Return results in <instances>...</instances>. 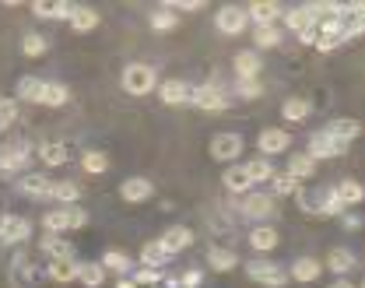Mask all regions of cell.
Instances as JSON below:
<instances>
[{
	"label": "cell",
	"mask_w": 365,
	"mask_h": 288,
	"mask_svg": "<svg viewBox=\"0 0 365 288\" xmlns=\"http://www.w3.org/2000/svg\"><path fill=\"white\" fill-rule=\"evenodd\" d=\"M29 144H4L0 148V173H18L29 165Z\"/></svg>",
	"instance_id": "13"
},
{
	"label": "cell",
	"mask_w": 365,
	"mask_h": 288,
	"mask_svg": "<svg viewBox=\"0 0 365 288\" xmlns=\"http://www.w3.org/2000/svg\"><path fill=\"white\" fill-rule=\"evenodd\" d=\"M130 282L137 288H151V285H162V271H155V267H140L130 274Z\"/></svg>",
	"instance_id": "45"
},
{
	"label": "cell",
	"mask_w": 365,
	"mask_h": 288,
	"mask_svg": "<svg viewBox=\"0 0 365 288\" xmlns=\"http://www.w3.org/2000/svg\"><path fill=\"white\" fill-rule=\"evenodd\" d=\"M43 85L46 81L32 78V74L21 78V81H18V98H25V102H39V98H43Z\"/></svg>",
	"instance_id": "40"
},
{
	"label": "cell",
	"mask_w": 365,
	"mask_h": 288,
	"mask_svg": "<svg viewBox=\"0 0 365 288\" xmlns=\"http://www.w3.org/2000/svg\"><path fill=\"white\" fill-rule=\"evenodd\" d=\"M190 92H193V85L182 81V78H173V81H162V85H158V96H162L165 106H186V102H190Z\"/></svg>",
	"instance_id": "15"
},
{
	"label": "cell",
	"mask_w": 365,
	"mask_h": 288,
	"mask_svg": "<svg viewBox=\"0 0 365 288\" xmlns=\"http://www.w3.org/2000/svg\"><path fill=\"white\" fill-rule=\"evenodd\" d=\"M78 282H81V285H88V288H102V282H106V267H102L98 260H95V264L85 260V264L78 267Z\"/></svg>",
	"instance_id": "38"
},
{
	"label": "cell",
	"mask_w": 365,
	"mask_h": 288,
	"mask_svg": "<svg viewBox=\"0 0 365 288\" xmlns=\"http://www.w3.org/2000/svg\"><path fill=\"white\" fill-rule=\"evenodd\" d=\"M71 29H74V32H91V29H98V11H95V7H81V4H74Z\"/></svg>",
	"instance_id": "32"
},
{
	"label": "cell",
	"mask_w": 365,
	"mask_h": 288,
	"mask_svg": "<svg viewBox=\"0 0 365 288\" xmlns=\"http://www.w3.org/2000/svg\"><path fill=\"white\" fill-rule=\"evenodd\" d=\"M239 211H242L246 218H253V222H267V218L277 215L271 193H257V190H250L242 200H239Z\"/></svg>",
	"instance_id": "4"
},
{
	"label": "cell",
	"mask_w": 365,
	"mask_h": 288,
	"mask_svg": "<svg viewBox=\"0 0 365 288\" xmlns=\"http://www.w3.org/2000/svg\"><path fill=\"white\" fill-rule=\"evenodd\" d=\"M81 169H85V173H91V176H102V173L109 169L106 151H95V148H91V151H85V155H81Z\"/></svg>",
	"instance_id": "39"
},
{
	"label": "cell",
	"mask_w": 365,
	"mask_h": 288,
	"mask_svg": "<svg viewBox=\"0 0 365 288\" xmlns=\"http://www.w3.org/2000/svg\"><path fill=\"white\" fill-rule=\"evenodd\" d=\"M257 148H260V158H274V155H281V151L292 148V134L281 130V127H267V130L257 138Z\"/></svg>",
	"instance_id": "8"
},
{
	"label": "cell",
	"mask_w": 365,
	"mask_h": 288,
	"mask_svg": "<svg viewBox=\"0 0 365 288\" xmlns=\"http://www.w3.org/2000/svg\"><path fill=\"white\" fill-rule=\"evenodd\" d=\"M29 236H32V222L29 218H21V215H7L4 218V229H0V242L4 246H18Z\"/></svg>",
	"instance_id": "10"
},
{
	"label": "cell",
	"mask_w": 365,
	"mask_h": 288,
	"mask_svg": "<svg viewBox=\"0 0 365 288\" xmlns=\"http://www.w3.org/2000/svg\"><path fill=\"white\" fill-rule=\"evenodd\" d=\"M319 271H323V264H319L317 257H299V260L292 264L288 278H295V282L309 285V282H317V278H319Z\"/></svg>",
	"instance_id": "23"
},
{
	"label": "cell",
	"mask_w": 365,
	"mask_h": 288,
	"mask_svg": "<svg viewBox=\"0 0 365 288\" xmlns=\"http://www.w3.org/2000/svg\"><path fill=\"white\" fill-rule=\"evenodd\" d=\"M323 130H327L334 141H341V144H351V141H359V138H362V123H359V120H351V116L334 120V123H327Z\"/></svg>",
	"instance_id": "18"
},
{
	"label": "cell",
	"mask_w": 365,
	"mask_h": 288,
	"mask_svg": "<svg viewBox=\"0 0 365 288\" xmlns=\"http://www.w3.org/2000/svg\"><path fill=\"white\" fill-rule=\"evenodd\" d=\"M4 218H7V215H0V229H4Z\"/></svg>",
	"instance_id": "55"
},
{
	"label": "cell",
	"mask_w": 365,
	"mask_h": 288,
	"mask_svg": "<svg viewBox=\"0 0 365 288\" xmlns=\"http://www.w3.org/2000/svg\"><path fill=\"white\" fill-rule=\"evenodd\" d=\"M158 242L176 257V253H182V250H190V246H193V229H186V225H173V229H169Z\"/></svg>",
	"instance_id": "21"
},
{
	"label": "cell",
	"mask_w": 365,
	"mask_h": 288,
	"mask_svg": "<svg viewBox=\"0 0 365 288\" xmlns=\"http://www.w3.org/2000/svg\"><path fill=\"white\" fill-rule=\"evenodd\" d=\"M246 25H250V18H246V7H239V4H225L215 14V29L222 36H239V32H246Z\"/></svg>",
	"instance_id": "5"
},
{
	"label": "cell",
	"mask_w": 365,
	"mask_h": 288,
	"mask_svg": "<svg viewBox=\"0 0 365 288\" xmlns=\"http://www.w3.org/2000/svg\"><path fill=\"white\" fill-rule=\"evenodd\" d=\"M281 43V29L277 25H260V29H253V49L260 53V49H274Z\"/></svg>",
	"instance_id": "36"
},
{
	"label": "cell",
	"mask_w": 365,
	"mask_h": 288,
	"mask_svg": "<svg viewBox=\"0 0 365 288\" xmlns=\"http://www.w3.org/2000/svg\"><path fill=\"white\" fill-rule=\"evenodd\" d=\"M190 106H197L204 113H222V109H228V96L218 85H197L190 92Z\"/></svg>",
	"instance_id": "6"
},
{
	"label": "cell",
	"mask_w": 365,
	"mask_h": 288,
	"mask_svg": "<svg viewBox=\"0 0 365 288\" xmlns=\"http://www.w3.org/2000/svg\"><path fill=\"white\" fill-rule=\"evenodd\" d=\"M330 288H355V285H351L348 278H337V282H334V285H330Z\"/></svg>",
	"instance_id": "54"
},
{
	"label": "cell",
	"mask_w": 365,
	"mask_h": 288,
	"mask_svg": "<svg viewBox=\"0 0 365 288\" xmlns=\"http://www.w3.org/2000/svg\"><path fill=\"white\" fill-rule=\"evenodd\" d=\"M78 260H49L46 264V278L49 282H56V285H71V282H78Z\"/></svg>",
	"instance_id": "20"
},
{
	"label": "cell",
	"mask_w": 365,
	"mask_h": 288,
	"mask_svg": "<svg viewBox=\"0 0 365 288\" xmlns=\"http://www.w3.org/2000/svg\"><path fill=\"white\" fill-rule=\"evenodd\" d=\"M116 288H137V285L130 282V274H127V278H120V282H116Z\"/></svg>",
	"instance_id": "53"
},
{
	"label": "cell",
	"mask_w": 365,
	"mask_h": 288,
	"mask_svg": "<svg viewBox=\"0 0 365 288\" xmlns=\"http://www.w3.org/2000/svg\"><path fill=\"white\" fill-rule=\"evenodd\" d=\"M225 190L239 193V197H246V193L253 190V183H250V176H246L242 165H232V169L225 173Z\"/></svg>",
	"instance_id": "35"
},
{
	"label": "cell",
	"mask_w": 365,
	"mask_h": 288,
	"mask_svg": "<svg viewBox=\"0 0 365 288\" xmlns=\"http://www.w3.org/2000/svg\"><path fill=\"white\" fill-rule=\"evenodd\" d=\"M207 264H211L215 271L228 274V271H235V267H239V257H235L232 250H225V246H211V250H207Z\"/></svg>",
	"instance_id": "29"
},
{
	"label": "cell",
	"mask_w": 365,
	"mask_h": 288,
	"mask_svg": "<svg viewBox=\"0 0 365 288\" xmlns=\"http://www.w3.org/2000/svg\"><path fill=\"white\" fill-rule=\"evenodd\" d=\"M334 197L341 200V207L348 211V207H355V204H362L365 200V190L359 180H341L337 187H334Z\"/></svg>",
	"instance_id": "24"
},
{
	"label": "cell",
	"mask_w": 365,
	"mask_h": 288,
	"mask_svg": "<svg viewBox=\"0 0 365 288\" xmlns=\"http://www.w3.org/2000/svg\"><path fill=\"white\" fill-rule=\"evenodd\" d=\"M242 169H246V176H250V183H253V187L274 176L271 158H250V162H242Z\"/></svg>",
	"instance_id": "33"
},
{
	"label": "cell",
	"mask_w": 365,
	"mask_h": 288,
	"mask_svg": "<svg viewBox=\"0 0 365 288\" xmlns=\"http://www.w3.org/2000/svg\"><path fill=\"white\" fill-rule=\"evenodd\" d=\"M235 96L239 98H260L264 96V85H260V81H235Z\"/></svg>",
	"instance_id": "47"
},
{
	"label": "cell",
	"mask_w": 365,
	"mask_h": 288,
	"mask_svg": "<svg viewBox=\"0 0 365 288\" xmlns=\"http://www.w3.org/2000/svg\"><path fill=\"white\" fill-rule=\"evenodd\" d=\"M173 260V253L162 246L158 240H151V242H144V250H140V264L144 267H155V271H162L165 264Z\"/></svg>",
	"instance_id": "25"
},
{
	"label": "cell",
	"mask_w": 365,
	"mask_h": 288,
	"mask_svg": "<svg viewBox=\"0 0 365 288\" xmlns=\"http://www.w3.org/2000/svg\"><path fill=\"white\" fill-rule=\"evenodd\" d=\"M299 39H302V43H306V46H313V43H317V29H313V32H302V36H299Z\"/></svg>",
	"instance_id": "52"
},
{
	"label": "cell",
	"mask_w": 365,
	"mask_h": 288,
	"mask_svg": "<svg viewBox=\"0 0 365 288\" xmlns=\"http://www.w3.org/2000/svg\"><path fill=\"white\" fill-rule=\"evenodd\" d=\"M246 274H250V282H257V285H264V288H284V282H288V274L281 271V264H271V260H250L246 264Z\"/></svg>",
	"instance_id": "3"
},
{
	"label": "cell",
	"mask_w": 365,
	"mask_h": 288,
	"mask_svg": "<svg viewBox=\"0 0 365 288\" xmlns=\"http://www.w3.org/2000/svg\"><path fill=\"white\" fill-rule=\"evenodd\" d=\"M151 193H155V187H151V180H144V176H130V180H123V187H120V197H123L127 204H144Z\"/></svg>",
	"instance_id": "19"
},
{
	"label": "cell",
	"mask_w": 365,
	"mask_h": 288,
	"mask_svg": "<svg viewBox=\"0 0 365 288\" xmlns=\"http://www.w3.org/2000/svg\"><path fill=\"white\" fill-rule=\"evenodd\" d=\"M71 102V92H67V85H60V81H46L43 85V98H39V106H49V109H60V106H67Z\"/></svg>",
	"instance_id": "30"
},
{
	"label": "cell",
	"mask_w": 365,
	"mask_h": 288,
	"mask_svg": "<svg viewBox=\"0 0 365 288\" xmlns=\"http://www.w3.org/2000/svg\"><path fill=\"white\" fill-rule=\"evenodd\" d=\"M46 232L60 236V232H74V229H85L88 225V211L78 207V204H60V207H49L43 218Z\"/></svg>",
	"instance_id": "1"
},
{
	"label": "cell",
	"mask_w": 365,
	"mask_h": 288,
	"mask_svg": "<svg viewBox=\"0 0 365 288\" xmlns=\"http://www.w3.org/2000/svg\"><path fill=\"white\" fill-rule=\"evenodd\" d=\"M200 282H204V274H200L197 267H190V271L180 274V288H200Z\"/></svg>",
	"instance_id": "49"
},
{
	"label": "cell",
	"mask_w": 365,
	"mask_h": 288,
	"mask_svg": "<svg viewBox=\"0 0 365 288\" xmlns=\"http://www.w3.org/2000/svg\"><path fill=\"white\" fill-rule=\"evenodd\" d=\"M39 250H43L49 260H78L74 246L63 240V236H53V232H46L43 240H39Z\"/></svg>",
	"instance_id": "17"
},
{
	"label": "cell",
	"mask_w": 365,
	"mask_h": 288,
	"mask_svg": "<svg viewBox=\"0 0 365 288\" xmlns=\"http://www.w3.org/2000/svg\"><path fill=\"white\" fill-rule=\"evenodd\" d=\"M359 225H362L359 215H344V229H359Z\"/></svg>",
	"instance_id": "51"
},
{
	"label": "cell",
	"mask_w": 365,
	"mask_h": 288,
	"mask_svg": "<svg viewBox=\"0 0 365 288\" xmlns=\"http://www.w3.org/2000/svg\"><path fill=\"white\" fill-rule=\"evenodd\" d=\"M246 18L253 21V29H260V25H274V21L281 18V4H274V0H257V4H250V7H246Z\"/></svg>",
	"instance_id": "16"
},
{
	"label": "cell",
	"mask_w": 365,
	"mask_h": 288,
	"mask_svg": "<svg viewBox=\"0 0 365 288\" xmlns=\"http://www.w3.org/2000/svg\"><path fill=\"white\" fill-rule=\"evenodd\" d=\"M271 187H274V197H292V193L299 190V183H295L288 173H274V176H271Z\"/></svg>",
	"instance_id": "44"
},
{
	"label": "cell",
	"mask_w": 365,
	"mask_h": 288,
	"mask_svg": "<svg viewBox=\"0 0 365 288\" xmlns=\"http://www.w3.org/2000/svg\"><path fill=\"white\" fill-rule=\"evenodd\" d=\"M277 242H281V236H277V229H271V225H257L250 232V246L257 253H271V250H277Z\"/></svg>",
	"instance_id": "26"
},
{
	"label": "cell",
	"mask_w": 365,
	"mask_h": 288,
	"mask_svg": "<svg viewBox=\"0 0 365 288\" xmlns=\"http://www.w3.org/2000/svg\"><path fill=\"white\" fill-rule=\"evenodd\" d=\"M284 173L302 187L306 180H313V176H317V162H313L306 151H295V155H288V169H284Z\"/></svg>",
	"instance_id": "14"
},
{
	"label": "cell",
	"mask_w": 365,
	"mask_h": 288,
	"mask_svg": "<svg viewBox=\"0 0 365 288\" xmlns=\"http://www.w3.org/2000/svg\"><path fill=\"white\" fill-rule=\"evenodd\" d=\"M239 151H242V138H239V134H232V130L211 138V158H215V162H235V158H239Z\"/></svg>",
	"instance_id": "9"
},
{
	"label": "cell",
	"mask_w": 365,
	"mask_h": 288,
	"mask_svg": "<svg viewBox=\"0 0 365 288\" xmlns=\"http://www.w3.org/2000/svg\"><path fill=\"white\" fill-rule=\"evenodd\" d=\"M284 25H288L295 36H302V32H313V29H317V18L309 14V7H292V11L284 14Z\"/></svg>",
	"instance_id": "27"
},
{
	"label": "cell",
	"mask_w": 365,
	"mask_h": 288,
	"mask_svg": "<svg viewBox=\"0 0 365 288\" xmlns=\"http://www.w3.org/2000/svg\"><path fill=\"white\" fill-rule=\"evenodd\" d=\"M232 67H235L239 81H257V74H260L264 60H260V53H257V49H242V53H235Z\"/></svg>",
	"instance_id": "12"
},
{
	"label": "cell",
	"mask_w": 365,
	"mask_h": 288,
	"mask_svg": "<svg viewBox=\"0 0 365 288\" xmlns=\"http://www.w3.org/2000/svg\"><path fill=\"white\" fill-rule=\"evenodd\" d=\"M14 120H18V102H11V98H0V130H7Z\"/></svg>",
	"instance_id": "46"
},
{
	"label": "cell",
	"mask_w": 365,
	"mask_h": 288,
	"mask_svg": "<svg viewBox=\"0 0 365 288\" xmlns=\"http://www.w3.org/2000/svg\"><path fill=\"white\" fill-rule=\"evenodd\" d=\"M313 162H319V158H341V155H348V144L334 141L327 130H317L313 138H309V151H306Z\"/></svg>",
	"instance_id": "7"
},
{
	"label": "cell",
	"mask_w": 365,
	"mask_h": 288,
	"mask_svg": "<svg viewBox=\"0 0 365 288\" xmlns=\"http://www.w3.org/2000/svg\"><path fill=\"white\" fill-rule=\"evenodd\" d=\"M309 113H313V106H309V98H302V96H292L281 106V116L288 123H302V120H309Z\"/></svg>",
	"instance_id": "28"
},
{
	"label": "cell",
	"mask_w": 365,
	"mask_h": 288,
	"mask_svg": "<svg viewBox=\"0 0 365 288\" xmlns=\"http://www.w3.org/2000/svg\"><path fill=\"white\" fill-rule=\"evenodd\" d=\"M39 158H43L46 165H63L71 155H67L63 144H43V148H39Z\"/></svg>",
	"instance_id": "43"
},
{
	"label": "cell",
	"mask_w": 365,
	"mask_h": 288,
	"mask_svg": "<svg viewBox=\"0 0 365 288\" xmlns=\"http://www.w3.org/2000/svg\"><path fill=\"white\" fill-rule=\"evenodd\" d=\"M180 25V18L173 14V7H158V11H151V29H158V32H173Z\"/></svg>",
	"instance_id": "41"
},
{
	"label": "cell",
	"mask_w": 365,
	"mask_h": 288,
	"mask_svg": "<svg viewBox=\"0 0 365 288\" xmlns=\"http://www.w3.org/2000/svg\"><path fill=\"white\" fill-rule=\"evenodd\" d=\"M36 18H53V21H71V14H74V4L71 0H36L32 7H29Z\"/></svg>",
	"instance_id": "11"
},
{
	"label": "cell",
	"mask_w": 365,
	"mask_h": 288,
	"mask_svg": "<svg viewBox=\"0 0 365 288\" xmlns=\"http://www.w3.org/2000/svg\"><path fill=\"white\" fill-rule=\"evenodd\" d=\"M21 193H29V197H49V187H53V180H46L43 173H29L21 183Z\"/></svg>",
	"instance_id": "37"
},
{
	"label": "cell",
	"mask_w": 365,
	"mask_h": 288,
	"mask_svg": "<svg viewBox=\"0 0 365 288\" xmlns=\"http://www.w3.org/2000/svg\"><path fill=\"white\" fill-rule=\"evenodd\" d=\"M49 197L60 200V204H78V200H81V187H78L74 180H53Z\"/></svg>",
	"instance_id": "31"
},
{
	"label": "cell",
	"mask_w": 365,
	"mask_h": 288,
	"mask_svg": "<svg viewBox=\"0 0 365 288\" xmlns=\"http://www.w3.org/2000/svg\"><path fill=\"white\" fill-rule=\"evenodd\" d=\"M46 49H49V39L39 36V32H29L25 43H21V53H25V56H46Z\"/></svg>",
	"instance_id": "42"
},
{
	"label": "cell",
	"mask_w": 365,
	"mask_h": 288,
	"mask_svg": "<svg viewBox=\"0 0 365 288\" xmlns=\"http://www.w3.org/2000/svg\"><path fill=\"white\" fill-rule=\"evenodd\" d=\"M151 288H162V285H151Z\"/></svg>",
	"instance_id": "56"
},
{
	"label": "cell",
	"mask_w": 365,
	"mask_h": 288,
	"mask_svg": "<svg viewBox=\"0 0 365 288\" xmlns=\"http://www.w3.org/2000/svg\"><path fill=\"white\" fill-rule=\"evenodd\" d=\"M169 7H180V11H204L200 0H197V4H193V0H180V4H169Z\"/></svg>",
	"instance_id": "50"
},
{
	"label": "cell",
	"mask_w": 365,
	"mask_h": 288,
	"mask_svg": "<svg viewBox=\"0 0 365 288\" xmlns=\"http://www.w3.org/2000/svg\"><path fill=\"white\" fill-rule=\"evenodd\" d=\"M158 88V74L148 63H127L123 67V92L127 96H148Z\"/></svg>",
	"instance_id": "2"
},
{
	"label": "cell",
	"mask_w": 365,
	"mask_h": 288,
	"mask_svg": "<svg viewBox=\"0 0 365 288\" xmlns=\"http://www.w3.org/2000/svg\"><path fill=\"white\" fill-rule=\"evenodd\" d=\"M313 46L319 49V53H334L337 46H344V39L341 36H327V32H317V43Z\"/></svg>",
	"instance_id": "48"
},
{
	"label": "cell",
	"mask_w": 365,
	"mask_h": 288,
	"mask_svg": "<svg viewBox=\"0 0 365 288\" xmlns=\"http://www.w3.org/2000/svg\"><path fill=\"white\" fill-rule=\"evenodd\" d=\"M98 264H102L106 271H116V274H123V278H127V274H130V267H134V264H130V257H127V253H120V250H106Z\"/></svg>",
	"instance_id": "34"
},
{
	"label": "cell",
	"mask_w": 365,
	"mask_h": 288,
	"mask_svg": "<svg viewBox=\"0 0 365 288\" xmlns=\"http://www.w3.org/2000/svg\"><path fill=\"white\" fill-rule=\"evenodd\" d=\"M327 271H334L337 278H344L351 267H355V253L351 250H344V246H334L330 253H327V264H323Z\"/></svg>",
	"instance_id": "22"
}]
</instances>
